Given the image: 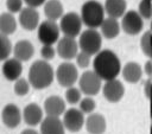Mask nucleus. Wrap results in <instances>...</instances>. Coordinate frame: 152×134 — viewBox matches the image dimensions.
<instances>
[{"instance_id":"nucleus-1","label":"nucleus","mask_w":152,"mask_h":134,"mask_svg":"<svg viewBox=\"0 0 152 134\" xmlns=\"http://www.w3.org/2000/svg\"><path fill=\"white\" fill-rule=\"evenodd\" d=\"M121 63L112 50H100L93 60V70L102 81L114 79L121 72Z\"/></svg>"},{"instance_id":"nucleus-2","label":"nucleus","mask_w":152,"mask_h":134,"mask_svg":"<svg viewBox=\"0 0 152 134\" xmlns=\"http://www.w3.org/2000/svg\"><path fill=\"white\" fill-rule=\"evenodd\" d=\"M55 79V71L48 60L39 59L31 64L28 69V82L32 88L37 90L45 89L52 84Z\"/></svg>"},{"instance_id":"nucleus-3","label":"nucleus","mask_w":152,"mask_h":134,"mask_svg":"<svg viewBox=\"0 0 152 134\" xmlns=\"http://www.w3.org/2000/svg\"><path fill=\"white\" fill-rule=\"evenodd\" d=\"M80 15L88 28H97L104 19V7L96 0H88L82 5Z\"/></svg>"},{"instance_id":"nucleus-4","label":"nucleus","mask_w":152,"mask_h":134,"mask_svg":"<svg viewBox=\"0 0 152 134\" xmlns=\"http://www.w3.org/2000/svg\"><path fill=\"white\" fill-rule=\"evenodd\" d=\"M102 46V34L96 28H87L78 37V47L81 51L93 56L96 55Z\"/></svg>"},{"instance_id":"nucleus-5","label":"nucleus","mask_w":152,"mask_h":134,"mask_svg":"<svg viewBox=\"0 0 152 134\" xmlns=\"http://www.w3.org/2000/svg\"><path fill=\"white\" fill-rule=\"evenodd\" d=\"M61 28L53 20H44L37 27V37L43 45H53L59 40Z\"/></svg>"},{"instance_id":"nucleus-6","label":"nucleus","mask_w":152,"mask_h":134,"mask_svg":"<svg viewBox=\"0 0 152 134\" xmlns=\"http://www.w3.org/2000/svg\"><path fill=\"white\" fill-rule=\"evenodd\" d=\"M78 88L86 96L97 95L102 89V79L94 70H87L78 77Z\"/></svg>"},{"instance_id":"nucleus-7","label":"nucleus","mask_w":152,"mask_h":134,"mask_svg":"<svg viewBox=\"0 0 152 134\" xmlns=\"http://www.w3.org/2000/svg\"><path fill=\"white\" fill-rule=\"evenodd\" d=\"M82 25H83V23H82L81 15L75 12H68V13L63 14V17L59 19L61 32L66 37L76 38L77 36H80Z\"/></svg>"},{"instance_id":"nucleus-8","label":"nucleus","mask_w":152,"mask_h":134,"mask_svg":"<svg viewBox=\"0 0 152 134\" xmlns=\"http://www.w3.org/2000/svg\"><path fill=\"white\" fill-rule=\"evenodd\" d=\"M55 77L59 85L64 88L72 87L78 81V71L74 63L70 62H63L58 65L57 70L55 71Z\"/></svg>"},{"instance_id":"nucleus-9","label":"nucleus","mask_w":152,"mask_h":134,"mask_svg":"<svg viewBox=\"0 0 152 134\" xmlns=\"http://www.w3.org/2000/svg\"><path fill=\"white\" fill-rule=\"evenodd\" d=\"M121 28L129 36H137L142 31L144 20L138 11H126L121 19Z\"/></svg>"},{"instance_id":"nucleus-10","label":"nucleus","mask_w":152,"mask_h":134,"mask_svg":"<svg viewBox=\"0 0 152 134\" xmlns=\"http://www.w3.org/2000/svg\"><path fill=\"white\" fill-rule=\"evenodd\" d=\"M63 125L65 127L66 130L76 133L80 132L82 129V127L84 126V114L77 109V108H69L64 111L63 114Z\"/></svg>"},{"instance_id":"nucleus-11","label":"nucleus","mask_w":152,"mask_h":134,"mask_svg":"<svg viewBox=\"0 0 152 134\" xmlns=\"http://www.w3.org/2000/svg\"><path fill=\"white\" fill-rule=\"evenodd\" d=\"M102 94L103 97L112 103L119 102L124 95H125V87L118 78L104 81V84L102 85Z\"/></svg>"},{"instance_id":"nucleus-12","label":"nucleus","mask_w":152,"mask_h":134,"mask_svg":"<svg viewBox=\"0 0 152 134\" xmlns=\"http://www.w3.org/2000/svg\"><path fill=\"white\" fill-rule=\"evenodd\" d=\"M78 50H80L78 42H76L75 38L64 36L63 38H59V40L57 42L56 52L61 58L65 60H70L75 58L76 55L78 53Z\"/></svg>"},{"instance_id":"nucleus-13","label":"nucleus","mask_w":152,"mask_h":134,"mask_svg":"<svg viewBox=\"0 0 152 134\" xmlns=\"http://www.w3.org/2000/svg\"><path fill=\"white\" fill-rule=\"evenodd\" d=\"M21 119H23V111L19 109L18 106L13 103H8L4 107L1 111V120L7 128L11 129L17 128L20 125Z\"/></svg>"},{"instance_id":"nucleus-14","label":"nucleus","mask_w":152,"mask_h":134,"mask_svg":"<svg viewBox=\"0 0 152 134\" xmlns=\"http://www.w3.org/2000/svg\"><path fill=\"white\" fill-rule=\"evenodd\" d=\"M19 25L26 31H33L38 27L39 23V13L36 8L26 6L19 12Z\"/></svg>"},{"instance_id":"nucleus-15","label":"nucleus","mask_w":152,"mask_h":134,"mask_svg":"<svg viewBox=\"0 0 152 134\" xmlns=\"http://www.w3.org/2000/svg\"><path fill=\"white\" fill-rule=\"evenodd\" d=\"M1 72L7 81H17L23 74V62L17 58H7L1 65Z\"/></svg>"},{"instance_id":"nucleus-16","label":"nucleus","mask_w":152,"mask_h":134,"mask_svg":"<svg viewBox=\"0 0 152 134\" xmlns=\"http://www.w3.org/2000/svg\"><path fill=\"white\" fill-rule=\"evenodd\" d=\"M40 134H65L63 121L58 116L46 115L40 122Z\"/></svg>"},{"instance_id":"nucleus-17","label":"nucleus","mask_w":152,"mask_h":134,"mask_svg":"<svg viewBox=\"0 0 152 134\" xmlns=\"http://www.w3.org/2000/svg\"><path fill=\"white\" fill-rule=\"evenodd\" d=\"M44 111L50 116H61L65 111V100L61 96L52 95L44 101Z\"/></svg>"},{"instance_id":"nucleus-18","label":"nucleus","mask_w":152,"mask_h":134,"mask_svg":"<svg viewBox=\"0 0 152 134\" xmlns=\"http://www.w3.org/2000/svg\"><path fill=\"white\" fill-rule=\"evenodd\" d=\"M12 52H13L14 58L19 59L20 62H27L34 55V46L31 42L26 39H21L14 44Z\"/></svg>"},{"instance_id":"nucleus-19","label":"nucleus","mask_w":152,"mask_h":134,"mask_svg":"<svg viewBox=\"0 0 152 134\" xmlns=\"http://www.w3.org/2000/svg\"><path fill=\"white\" fill-rule=\"evenodd\" d=\"M43 119V109L37 103H30L23 109V120L31 127L40 125Z\"/></svg>"},{"instance_id":"nucleus-20","label":"nucleus","mask_w":152,"mask_h":134,"mask_svg":"<svg viewBox=\"0 0 152 134\" xmlns=\"http://www.w3.org/2000/svg\"><path fill=\"white\" fill-rule=\"evenodd\" d=\"M86 129L89 134H103L107 128V122L104 116L97 113H91L86 119Z\"/></svg>"},{"instance_id":"nucleus-21","label":"nucleus","mask_w":152,"mask_h":134,"mask_svg":"<svg viewBox=\"0 0 152 134\" xmlns=\"http://www.w3.org/2000/svg\"><path fill=\"white\" fill-rule=\"evenodd\" d=\"M122 77L128 83H138L142 76V69L137 62H128L121 69Z\"/></svg>"},{"instance_id":"nucleus-22","label":"nucleus","mask_w":152,"mask_h":134,"mask_svg":"<svg viewBox=\"0 0 152 134\" xmlns=\"http://www.w3.org/2000/svg\"><path fill=\"white\" fill-rule=\"evenodd\" d=\"M103 7L108 17L119 19V18H122V15L126 13L127 2L126 0H106Z\"/></svg>"},{"instance_id":"nucleus-23","label":"nucleus","mask_w":152,"mask_h":134,"mask_svg":"<svg viewBox=\"0 0 152 134\" xmlns=\"http://www.w3.org/2000/svg\"><path fill=\"white\" fill-rule=\"evenodd\" d=\"M100 30H101L102 37H104L106 39H113V38L119 36L120 30H121V25L119 24L118 19L108 17V18L103 19L102 24L100 25Z\"/></svg>"},{"instance_id":"nucleus-24","label":"nucleus","mask_w":152,"mask_h":134,"mask_svg":"<svg viewBox=\"0 0 152 134\" xmlns=\"http://www.w3.org/2000/svg\"><path fill=\"white\" fill-rule=\"evenodd\" d=\"M44 14L49 20H58L64 14L63 5L59 0H46L44 4Z\"/></svg>"},{"instance_id":"nucleus-25","label":"nucleus","mask_w":152,"mask_h":134,"mask_svg":"<svg viewBox=\"0 0 152 134\" xmlns=\"http://www.w3.org/2000/svg\"><path fill=\"white\" fill-rule=\"evenodd\" d=\"M18 26L17 19L10 12H4L0 14V33L5 36H11L15 32Z\"/></svg>"},{"instance_id":"nucleus-26","label":"nucleus","mask_w":152,"mask_h":134,"mask_svg":"<svg viewBox=\"0 0 152 134\" xmlns=\"http://www.w3.org/2000/svg\"><path fill=\"white\" fill-rule=\"evenodd\" d=\"M12 51H13V46L8 36L0 33V60H5L10 58Z\"/></svg>"},{"instance_id":"nucleus-27","label":"nucleus","mask_w":152,"mask_h":134,"mask_svg":"<svg viewBox=\"0 0 152 134\" xmlns=\"http://www.w3.org/2000/svg\"><path fill=\"white\" fill-rule=\"evenodd\" d=\"M140 47L145 56L152 58V32L146 31L140 38Z\"/></svg>"},{"instance_id":"nucleus-28","label":"nucleus","mask_w":152,"mask_h":134,"mask_svg":"<svg viewBox=\"0 0 152 134\" xmlns=\"http://www.w3.org/2000/svg\"><path fill=\"white\" fill-rule=\"evenodd\" d=\"M64 97L69 104H77V103H80V101L82 98V91L80 90V88H76L72 85V87L66 88Z\"/></svg>"},{"instance_id":"nucleus-29","label":"nucleus","mask_w":152,"mask_h":134,"mask_svg":"<svg viewBox=\"0 0 152 134\" xmlns=\"http://www.w3.org/2000/svg\"><path fill=\"white\" fill-rule=\"evenodd\" d=\"M31 84L28 82V79L19 77L17 81H14V85H13V90L18 96H25L28 91H30Z\"/></svg>"},{"instance_id":"nucleus-30","label":"nucleus","mask_w":152,"mask_h":134,"mask_svg":"<svg viewBox=\"0 0 152 134\" xmlns=\"http://www.w3.org/2000/svg\"><path fill=\"white\" fill-rule=\"evenodd\" d=\"M78 106H80L78 109L83 114H91L96 108V102L91 96H86V97L81 98Z\"/></svg>"},{"instance_id":"nucleus-31","label":"nucleus","mask_w":152,"mask_h":134,"mask_svg":"<svg viewBox=\"0 0 152 134\" xmlns=\"http://www.w3.org/2000/svg\"><path fill=\"white\" fill-rule=\"evenodd\" d=\"M138 12L142 19H152V0H141L138 6Z\"/></svg>"},{"instance_id":"nucleus-32","label":"nucleus","mask_w":152,"mask_h":134,"mask_svg":"<svg viewBox=\"0 0 152 134\" xmlns=\"http://www.w3.org/2000/svg\"><path fill=\"white\" fill-rule=\"evenodd\" d=\"M91 56L90 55H88V53H86V52H83V51H78V53L76 55V64H77V66H80V68H82V69H84V68H88L89 65H90V63H91V58H90Z\"/></svg>"},{"instance_id":"nucleus-33","label":"nucleus","mask_w":152,"mask_h":134,"mask_svg":"<svg viewBox=\"0 0 152 134\" xmlns=\"http://www.w3.org/2000/svg\"><path fill=\"white\" fill-rule=\"evenodd\" d=\"M56 49L52 45H43L40 49V56L44 60H51L53 59V57L56 56Z\"/></svg>"},{"instance_id":"nucleus-34","label":"nucleus","mask_w":152,"mask_h":134,"mask_svg":"<svg viewBox=\"0 0 152 134\" xmlns=\"http://www.w3.org/2000/svg\"><path fill=\"white\" fill-rule=\"evenodd\" d=\"M24 0H6V8L10 13H19L23 9Z\"/></svg>"},{"instance_id":"nucleus-35","label":"nucleus","mask_w":152,"mask_h":134,"mask_svg":"<svg viewBox=\"0 0 152 134\" xmlns=\"http://www.w3.org/2000/svg\"><path fill=\"white\" fill-rule=\"evenodd\" d=\"M145 94L150 100V115L152 117V81H147L145 83Z\"/></svg>"},{"instance_id":"nucleus-36","label":"nucleus","mask_w":152,"mask_h":134,"mask_svg":"<svg viewBox=\"0 0 152 134\" xmlns=\"http://www.w3.org/2000/svg\"><path fill=\"white\" fill-rule=\"evenodd\" d=\"M45 1H46V0H24V2H25L27 6L33 7V8H37V7H39V6H42V5H44Z\"/></svg>"},{"instance_id":"nucleus-37","label":"nucleus","mask_w":152,"mask_h":134,"mask_svg":"<svg viewBox=\"0 0 152 134\" xmlns=\"http://www.w3.org/2000/svg\"><path fill=\"white\" fill-rule=\"evenodd\" d=\"M144 71H145V74H146V75L152 76V60H147V62L145 63Z\"/></svg>"},{"instance_id":"nucleus-38","label":"nucleus","mask_w":152,"mask_h":134,"mask_svg":"<svg viewBox=\"0 0 152 134\" xmlns=\"http://www.w3.org/2000/svg\"><path fill=\"white\" fill-rule=\"evenodd\" d=\"M20 134H40V133H38L37 130H34L32 128H28V129H24Z\"/></svg>"},{"instance_id":"nucleus-39","label":"nucleus","mask_w":152,"mask_h":134,"mask_svg":"<svg viewBox=\"0 0 152 134\" xmlns=\"http://www.w3.org/2000/svg\"><path fill=\"white\" fill-rule=\"evenodd\" d=\"M150 31L152 32V20H151V25H150Z\"/></svg>"},{"instance_id":"nucleus-40","label":"nucleus","mask_w":152,"mask_h":134,"mask_svg":"<svg viewBox=\"0 0 152 134\" xmlns=\"http://www.w3.org/2000/svg\"><path fill=\"white\" fill-rule=\"evenodd\" d=\"M150 134H152V127H151V129H150Z\"/></svg>"}]
</instances>
